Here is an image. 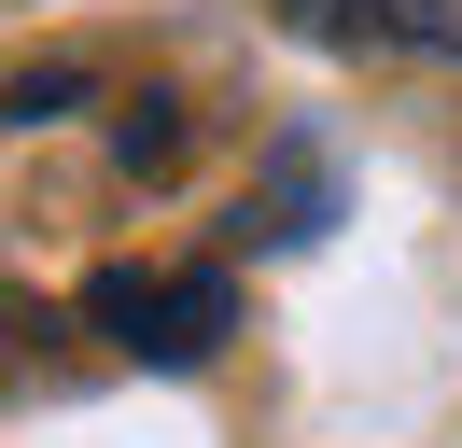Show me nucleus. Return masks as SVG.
I'll return each mask as SVG.
<instances>
[{"instance_id":"1","label":"nucleus","mask_w":462,"mask_h":448,"mask_svg":"<svg viewBox=\"0 0 462 448\" xmlns=\"http://www.w3.org/2000/svg\"><path fill=\"white\" fill-rule=\"evenodd\" d=\"M98 322L141 364H197V350H225V280H98Z\"/></svg>"},{"instance_id":"2","label":"nucleus","mask_w":462,"mask_h":448,"mask_svg":"<svg viewBox=\"0 0 462 448\" xmlns=\"http://www.w3.org/2000/svg\"><path fill=\"white\" fill-rule=\"evenodd\" d=\"M337 56H462V0H281Z\"/></svg>"}]
</instances>
